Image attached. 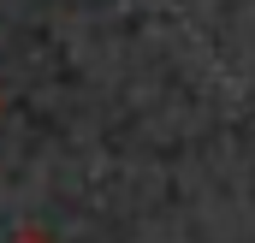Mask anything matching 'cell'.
I'll list each match as a JSON object with an SVG mask.
<instances>
[{"label":"cell","mask_w":255,"mask_h":243,"mask_svg":"<svg viewBox=\"0 0 255 243\" xmlns=\"http://www.w3.org/2000/svg\"><path fill=\"white\" fill-rule=\"evenodd\" d=\"M12 243H48V238H42V232H18Z\"/></svg>","instance_id":"cell-1"}]
</instances>
